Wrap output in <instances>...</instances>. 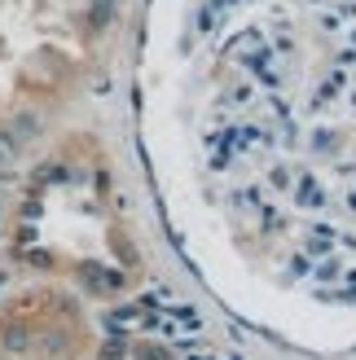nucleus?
Masks as SVG:
<instances>
[{"label": "nucleus", "mask_w": 356, "mask_h": 360, "mask_svg": "<svg viewBox=\"0 0 356 360\" xmlns=\"http://www.w3.org/2000/svg\"><path fill=\"white\" fill-rule=\"evenodd\" d=\"M84 326L62 295H27L0 308V360H84Z\"/></svg>", "instance_id": "obj_1"}]
</instances>
